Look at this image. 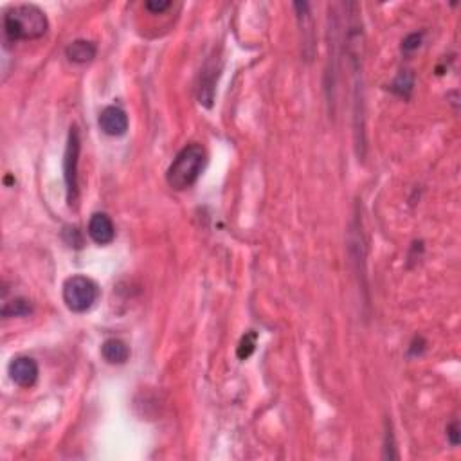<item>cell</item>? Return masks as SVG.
Segmentation results:
<instances>
[{"label":"cell","instance_id":"obj_2","mask_svg":"<svg viewBox=\"0 0 461 461\" xmlns=\"http://www.w3.org/2000/svg\"><path fill=\"white\" fill-rule=\"evenodd\" d=\"M205 161H208V153H205L204 146L197 145V143L184 146L181 152L176 153L168 172H166V181H168L169 188L176 189V191L191 188L204 172Z\"/></svg>","mask_w":461,"mask_h":461},{"label":"cell","instance_id":"obj_7","mask_svg":"<svg viewBox=\"0 0 461 461\" xmlns=\"http://www.w3.org/2000/svg\"><path fill=\"white\" fill-rule=\"evenodd\" d=\"M87 231L88 237L92 238L94 244L97 245H109L116 238V227H114L109 215H104V212H94L88 220Z\"/></svg>","mask_w":461,"mask_h":461},{"label":"cell","instance_id":"obj_10","mask_svg":"<svg viewBox=\"0 0 461 461\" xmlns=\"http://www.w3.org/2000/svg\"><path fill=\"white\" fill-rule=\"evenodd\" d=\"M96 44L87 40H76L67 45L65 56L71 61H74V64H87V61H92L96 58Z\"/></svg>","mask_w":461,"mask_h":461},{"label":"cell","instance_id":"obj_6","mask_svg":"<svg viewBox=\"0 0 461 461\" xmlns=\"http://www.w3.org/2000/svg\"><path fill=\"white\" fill-rule=\"evenodd\" d=\"M97 123H100V128L110 137L125 136L128 130V116L119 107H107L101 110Z\"/></svg>","mask_w":461,"mask_h":461},{"label":"cell","instance_id":"obj_5","mask_svg":"<svg viewBox=\"0 0 461 461\" xmlns=\"http://www.w3.org/2000/svg\"><path fill=\"white\" fill-rule=\"evenodd\" d=\"M38 364L31 357H16L9 364V377L20 388H32L38 381Z\"/></svg>","mask_w":461,"mask_h":461},{"label":"cell","instance_id":"obj_3","mask_svg":"<svg viewBox=\"0 0 461 461\" xmlns=\"http://www.w3.org/2000/svg\"><path fill=\"white\" fill-rule=\"evenodd\" d=\"M100 297V287L87 276H73L64 283V301L71 312L83 313L92 309Z\"/></svg>","mask_w":461,"mask_h":461},{"label":"cell","instance_id":"obj_4","mask_svg":"<svg viewBox=\"0 0 461 461\" xmlns=\"http://www.w3.org/2000/svg\"><path fill=\"white\" fill-rule=\"evenodd\" d=\"M80 152H81L80 132H78V126H73L71 132H68L67 148H65L64 173H65V184H67V202L68 205L74 209H76L78 200H80V186H78Z\"/></svg>","mask_w":461,"mask_h":461},{"label":"cell","instance_id":"obj_14","mask_svg":"<svg viewBox=\"0 0 461 461\" xmlns=\"http://www.w3.org/2000/svg\"><path fill=\"white\" fill-rule=\"evenodd\" d=\"M420 42H421V35H409V37L405 38L404 42H402V49L404 51H414V49L420 47Z\"/></svg>","mask_w":461,"mask_h":461},{"label":"cell","instance_id":"obj_12","mask_svg":"<svg viewBox=\"0 0 461 461\" xmlns=\"http://www.w3.org/2000/svg\"><path fill=\"white\" fill-rule=\"evenodd\" d=\"M254 349H256V333L251 330V332H247L241 337L240 346H238V359H240V361L249 359L254 353Z\"/></svg>","mask_w":461,"mask_h":461},{"label":"cell","instance_id":"obj_1","mask_svg":"<svg viewBox=\"0 0 461 461\" xmlns=\"http://www.w3.org/2000/svg\"><path fill=\"white\" fill-rule=\"evenodd\" d=\"M47 28V16L37 6H15L9 8L4 15V32L11 42L37 40L44 37Z\"/></svg>","mask_w":461,"mask_h":461},{"label":"cell","instance_id":"obj_13","mask_svg":"<svg viewBox=\"0 0 461 461\" xmlns=\"http://www.w3.org/2000/svg\"><path fill=\"white\" fill-rule=\"evenodd\" d=\"M64 234H68V238H65V240H67V244L71 245V247H78V249H80L81 245H83V238H81L80 231H78L76 227H67Z\"/></svg>","mask_w":461,"mask_h":461},{"label":"cell","instance_id":"obj_11","mask_svg":"<svg viewBox=\"0 0 461 461\" xmlns=\"http://www.w3.org/2000/svg\"><path fill=\"white\" fill-rule=\"evenodd\" d=\"M31 303L24 297H15L9 303H4L2 306V316L4 317H22L31 313Z\"/></svg>","mask_w":461,"mask_h":461},{"label":"cell","instance_id":"obj_16","mask_svg":"<svg viewBox=\"0 0 461 461\" xmlns=\"http://www.w3.org/2000/svg\"><path fill=\"white\" fill-rule=\"evenodd\" d=\"M447 436H449L453 445H460V424H457V421H453V424L447 427Z\"/></svg>","mask_w":461,"mask_h":461},{"label":"cell","instance_id":"obj_15","mask_svg":"<svg viewBox=\"0 0 461 461\" xmlns=\"http://www.w3.org/2000/svg\"><path fill=\"white\" fill-rule=\"evenodd\" d=\"M169 2L168 0H162V2H157V0H150V2H146L145 4V8L148 9V11H152V13H155V15H159V13H162V11H166V9L169 8Z\"/></svg>","mask_w":461,"mask_h":461},{"label":"cell","instance_id":"obj_8","mask_svg":"<svg viewBox=\"0 0 461 461\" xmlns=\"http://www.w3.org/2000/svg\"><path fill=\"white\" fill-rule=\"evenodd\" d=\"M218 78V68L217 65H212L211 61H208L200 74V87H198V101L204 107H211L212 97H215V85H217Z\"/></svg>","mask_w":461,"mask_h":461},{"label":"cell","instance_id":"obj_9","mask_svg":"<svg viewBox=\"0 0 461 461\" xmlns=\"http://www.w3.org/2000/svg\"><path fill=\"white\" fill-rule=\"evenodd\" d=\"M101 355L109 364H125L130 359V348L121 339H107L101 346Z\"/></svg>","mask_w":461,"mask_h":461}]
</instances>
